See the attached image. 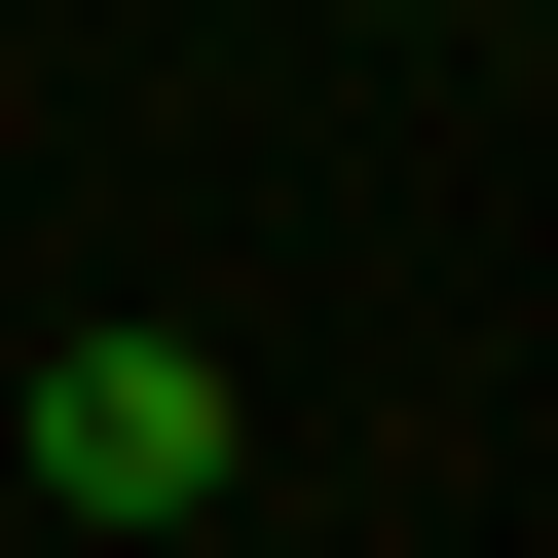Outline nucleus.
Instances as JSON below:
<instances>
[{
	"mask_svg": "<svg viewBox=\"0 0 558 558\" xmlns=\"http://www.w3.org/2000/svg\"><path fill=\"white\" fill-rule=\"evenodd\" d=\"M38 521H223V373L186 336H38Z\"/></svg>",
	"mask_w": 558,
	"mask_h": 558,
	"instance_id": "obj_1",
	"label": "nucleus"
}]
</instances>
